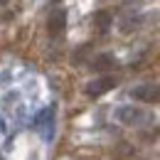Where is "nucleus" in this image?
<instances>
[{"mask_svg":"<svg viewBox=\"0 0 160 160\" xmlns=\"http://www.w3.org/2000/svg\"><path fill=\"white\" fill-rule=\"evenodd\" d=\"M116 121L123 123V126H131V128H140V126L153 123V111L138 108V106H118L116 108Z\"/></svg>","mask_w":160,"mask_h":160,"instance_id":"1","label":"nucleus"},{"mask_svg":"<svg viewBox=\"0 0 160 160\" xmlns=\"http://www.w3.org/2000/svg\"><path fill=\"white\" fill-rule=\"evenodd\" d=\"M131 99L140 103H160V84H138L136 89H131Z\"/></svg>","mask_w":160,"mask_h":160,"instance_id":"2","label":"nucleus"},{"mask_svg":"<svg viewBox=\"0 0 160 160\" xmlns=\"http://www.w3.org/2000/svg\"><path fill=\"white\" fill-rule=\"evenodd\" d=\"M116 84H118L116 77L103 74V77H99V79H94V81L86 84V94H89L91 99H99V96H103V94H108L111 89H116Z\"/></svg>","mask_w":160,"mask_h":160,"instance_id":"3","label":"nucleus"},{"mask_svg":"<svg viewBox=\"0 0 160 160\" xmlns=\"http://www.w3.org/2000/svg\"><path fill=\"white\" fill-rule=\"evenodd\" d=\"M64 27H67V10H52V15L47 18V32L52 35V37H59L62 32H64Z\"/></svg>","mask_w":160,"mask_h":160,"instance_id":"4","label":"nucleus"},{"mask_svg":"<svg viewBox=\"0 0 160 160\" xmlns=\"http://www.w3.org/2000/svg\"><path fill=\"white\" fill-rule=\"evenodd\" d=\"M91 67H94L96 72H106V69H113V67H116V57H113V54H99L96 59L91 62Z\"/></svg>","mask_w":160,"mask_h":160,"instance_id":"5","label":"nucleus"},{"mask_svg":"<svg viewBox=\"0 0 160 160\" xmlns=\"http://www.w3.org/2000/svg\"><path fill=\"white\" fill-rule=\"evenodd\" d=\"M111 22H113V18H111V12H108V10H99V12L94 15V25H96V30H99V32H108Z\"/></svg>","mask_w":160,"mask_h":160,"instance_id":"6","label":"nucleus"},{"mask_svg":"<svg viewBox=\"0 0 160 160\" xmlns=\"http://www.w3.org/2000/svg\"><path fill=\"white\" fill-rule=\"evenodd\" d=\"M0 2H8V0H0Z\"/></svg>","mask_w":160,"mask_h":160,"instance_id":"7","label":"nucleus"}]
</instances>
